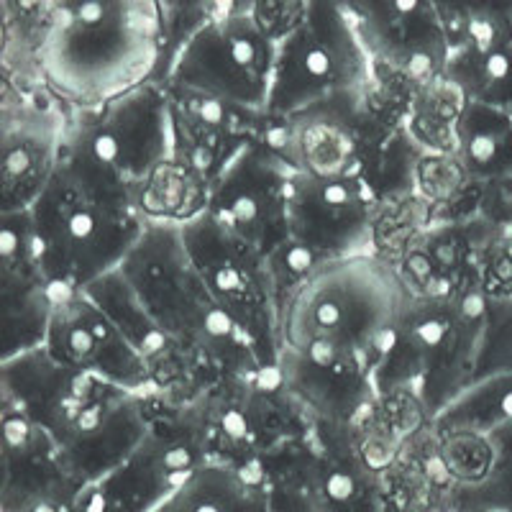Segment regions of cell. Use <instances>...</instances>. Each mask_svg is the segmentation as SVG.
Returning a JSON list of instances; mask_svg holds the SVG:
<instances>
[{"mask_svg":"<svg viewBox=\"0 0 512 512\" xmlns=\"http://www.w3.org/2000/svg\"><path fill=\"white\" fill-rule=\"evenodd\" d=\"M210 464L262 466L313 425L282 377L280 364L228 372L190 405Z\"/></svg>","mask_w":512,"mask_h":512,"instance_id":"30bf717a","label":"cell"},{"mask_svg":"<svg viewBox=\"0 0 512 512\" xmlns=\"http://www.w3.org/2000/svg\"><path fill=\"white\" fill-rule=\"evenodd\" d=\"M512 377V297H487L474 382Z\"/></svg>","mask_w":512,"mask_h":512,"instance_id":"f546056e","label":"cell"},{"mask_svg":"<svg viewBox=\"0 0 512 512\" xmlns=\"http://www.w3.org/2000/svg\"><path fill=\"white\" fill-rule=\"evenodd\" d=\"M374 64L344 0H308L280 39L267 116L295 118L331 105L367 103Z\"/></svg>","mask_w":512,"mask_h":512,"instance_id":"52a82bcc","label":"cell"},{"mask_svg":"<svg viewBox=\"0 0 512 512\" xmlns=\"http://www.w3.org/2000/svg\"><path fill=\"white\" fill-rule=\"evenodd\" d=\"M413 292L384 254L320 264L280 300V369L313 420L354 425L379 405L374 372Z\"/></svg>","mask_w":512,"mask_h":512,"instance_id":"6da1fadb","label":"cell"},{"mask_svg":"<svg viewBox=\"0 0 512 512\" xmlns=\"http://www.w3.org/2000/svg\"><path fill=\"white\" fill-rule=\"evenodd\" d=\"M172 118V157L198 172L210 185L218 180L231 159L254 139L262 116L239 111L195 90L164 88Z\"/></svg>","mask_w":512,"mask_h":512,"instance_id":"44dd1931","label":"cell"},{"mask_svg":"<svg viewBox=\"0 0 512 512\" xmlns=\"http://www.w3.org/2000/svg\"><path fill=\"white\" fill-rule=\"evenodd\" d=\"M70 108L41 85L18 88L3 80V159L0 213L31 210L52 185L62 162Z\"/></svg>","mask_w":512,"mask_h":512,"instance_id":"5bb4252c","label":"cell"},{"mask_svg":"<svg viewBox=\"0 0 512 512\" xmlns=\"http://www.w3.org/2000/svg\"><path fill=\"white\" fill-rule=\"evenodd\" d=\"M172 149L169 95L149 82L100 108L70 111L59 169L95 198L136 213L141 187Z\"/></svg>","mask_w":512,"mask_h":512,"instance_id":"5b68a950","label":"cell"},{"mask_svg":"<svg viewBox=\"0 0 512 512\" xmlns=\"http://www.w3.org/2000/svg\"><path fill=\"white\" fill-rule=\"evenodd\" d=\"M267 466L269 474V512H320L315 502L290 474Z\"/></svg>","mask_w":512,"mask_h":512,"instance_id":"4dcf8cb0","label":"cell"},{"mask_svg":"<svg viewBox=\"0 0 512 512\" xmlns=\"http://www.w3.org/2000/svg\"><path fill=\"white\" fill-rule=\"evenodd\" d=\"M29 72L18 88L41 85L70 111H88L154 82L164 52L157 0L36 3L18 13Z\"/></svg>","mask_w":512,"mask_h":512,"instance_id":"7a4b0ae2","label":"cell"},{"mask_svg":"<svg viewBox=\"0 0 512 512\" xmlns=\"http://www.w3.org/2000/svg\"><path fill=\"white\" fill-rule=\"evenodd\" d=\"M210 182L175 157L149 177L136 198V213L146 223L185 226L208 210Z\"/></svg>","mask_w":512,"mask_h":512,"instance_id":"cb8c5ba5","label":"cell"},{"mask_svg":"<svg viewBox=\"0 0 512 512\" xmlns=\"http://www.w3.org/2000/svg\"><path fill=\"white\" fill-rule=\"evenodd\" d=\"M295 169L251 139L210 185L208 213L231 236L272 256L287 241V187Z\"/></svg>","mask_w":512,"mask_h":512,"instance_id":"e0dca14e","label":"cell"},{"mask_svg":"<svg viewBox=\"0 0 512 512\" xmlns=\"http://www.w3.org/2000/svg\"><path fill=\"white\" fill-rule=\"evenodd\" d=\"M507 423H512V377H492L469 384L431 428L436 433L466 431L489 436Z\"/></svg>","mask_w":512,"mask_h":512,"instance_id":"4316f807","label":"cell"},{"mask_svg":"<svg viewBox=\"0 0 512 512\" xmlns=\"http://www.w3.org/2000/svg\"><path fill=\"white\" fill-rule=\"evenodd\" d=\"M41 349L62 367L95 374L131 392L152 395L146 361L128 344L111 315L85 290L54 303L47 341Z\"/></svg>","mask_w":512,"mask_h":512,"instance_id":"d6986e66","label":"cell"},{"mask_svg":"<svg viewBox=\"0 0 512 512\" xmlns=\"http://www.w3.org/2000/svg\"><path fill=\"white\" fill-rule=\"evenodd\" d=\"M152 512H269L267 466L236 469L205 464L185 487Z\"/></svg>","mask_w":512,"mask_h":512,"instance_id":"7402d4cb","label":"cell"},{"mask_svg":"<svg viewBox=\"0 0 512 512\" xmlns=\"http://www.w3.org/2000/svg\"><path fill=\"white\" fill-rule=\"evenodd\" d=\"M31 218L57 300L118 272L149 226L134 210L95 198L62 169L31 208Z\"/></svg>","mask_w":512,"mask_h":512,"instance_id":"ba28073f","label":"cell"},{"mask_svg":"<svg viewBox=\"0 0 512 512\" xmlns=\"http://www.w3.org/2000/svg\"><path fill=\"white\" fill-rule=\"evenodd\" d=\"M456 157L477 185L512 177V111L466 100L456 126Z\"/></svg>","mask_w":512,"mask_h":512,"instance_id":"603a6c76","label":"cell"},{"mask_svg":"<svg viewBox=\"0 0 512 512\" xmlns=\"http://www.w3.org/2000/svg\"><path fill=\"white\" fill-rule=\"evenodd\" d=\"M210 464L190 405L149 395V431L116 472L95 482L105 512H152Z\"/></svg>","mask_w":512,"mask_h":512,"instance_id":"7c38bea8","label":"cell"},{"mask_svg":"<svg viewBox=\"0 0 512 512\" xmlns=\"http://www.w3.org/2000/svg\"><path fill=\"white\" fill-rule=\"evenodd\" d=\"M387 205L372 185L320 180L295 172L287 187V241L308 249L320 262L379 254V228Z\"/></svg>","mask_w":512,"mask_h":512,"instance_id":"4fadbf2b","label":"cell"},{"mask_svg":"<svg viewBox=\"0 0 512 512\" xmlns=\"http://www.w3.org/2000/svg\"><path fill=\"white\" fill-rule=\"evenodd\" d=\"M448 49L484 54L512 47V0H436Z\"/></svg>","mask_w":512,"mask_h":512,"instance_id":"d4e9b609","label":"cell"},{"mask_svg":"<svg viewBox=\"0 0 512 512\" xmlns=\"http://www.w3.org/2000/svg\"><path fill=\"white\" fill-rule=\"evenodd\" d=\"M280 41L259 21L254 0L213 3L208 21L172 57L159 85L195 90L267 116Z\"/></svg>","mask_w":512,"mask_h":512,"instance_id":"9c48e42d","label":"cell"},{"mask_svg":"<svg viewBox=\"0 0 512 512\" xmlns=\"http://www.w3.org/2000/svg\"><path fill=\"white\" fill-rule=\"evenodd\" d=\"M484 313L482 282L456 295H410L374 372L377 400H408L425 423H436L472 384Z\"/></svg>","mask_w":512,"mask_h":512,"instance_id":"277c9868","label":"cell"},{"mask_svg":"<svg viewBox=\"0 0 512 512\" xmlns=\"http://www.w3.org/2000/svg\"><path fill=\"white\" fill-rule=\"evenodd\" d=\"M495 233L477 216L425 223L397 249L392 262L413 295H456L482 282L479 259Z\"/></svg>","mask_w":512,"mask_h":512,"instance_id":"ffe728a7","label":"cell"},{"mask_svg":"<svg viewBox=\"0 0 512 512\" xmlns=\"http://www.w3.org/2000/svg\"><path fill=\"white\" fill-rule=\"evenodd\" d=\"M379 77L423 90L446 77L448 49L436 0H349Z\"/></svg>","mask_w":512,"mask_h":512,"instance_id":"2e32d148","label":"cell"},{"mask_svg":"<svg viewBox=\"0 0 512 512\" xmlns=\"http://www.w3.org/2000/svg\"><path fill=\"white\" fill-rule=\"evenodd\" d=\"M0 297L3 349L0 361L44 346L57 292L41 264L31 210L0 213Z\"/></svg>","mask_w":512,"mask_h":512,"instance_id":"ac0fdd59","label":"cell"},{"mask_svg":"<svg viewBox=\"0 0 512 512\" xmlns=\"http://www.w3.org/2000/svg\"><path fill=\"white\" fill-rule=\"evenodd\" d=\"M446 80L454 82L472 103L512 111V47L484 54H454Z\"/></svg>","mask_w":512,"mask_h":512,"instance_id":"83f0119b","label":"cell"},{"mask_svg":"<svg viewBox=\"0 0 512 512\" xmlns=\"http://www.w3.org/2000/svg\"><path fill=\"white\" fill-rule=\"evenodd\" d=\"M203 285L254 346L262 367L280 364V290L269 259L218 226L208 213L182 226Z\"/></svg>","mask_w":512,"mask_h":512,"instance_id":"8fae6325","label":"cell"},{"mask_svg":"<svg viewBox=\"0 0 512 512\" xmlns=\"http://www.w3.org/2000/svg\"><path fill=\"white\" fill-rule=\"evenodd\" d=\"M264 464L290 474L320 512H392L384 474L364 459L354 425L313 420L300 441Z\"/></svg>","mask_w":512,"mask_h":512,"instance_id":"9a60e30c","label":"cell"},{"mask_svg":"<svg viewBox=\"0 0 512 512\" xmlns=\"http://www.w3.org/2000/svg\"><path fill=\"white\" fill-rule=\"evenodd\" d=\"M466 98L446 77L418 90L408 111V134L425 154H456V126Z\"/></svg>","mask_w":512,"mask_h":512,"instance_id":"484cf974","label":"cell"},{"mask_svg":"<svg viewBox=\"0 0 512 512\" xmlns=\"http://www.w3.org/2000/svg\"><path fill=\"white\" fill-rule=\"evenodd\" d=\"M492 466L472 489L451 497V512H512V423L489 433Z\"/></svg>","mask_w":512,"mask_h":512,"instance_id":"f1b7e54d","label":"cell"},{"mask_svg":"<svg viewBox=\"0 0 512 512\" xmlns=\"http://www.w3.org/2000/svg\"><path fill=\"white\" fill-rule=\"evenodd\" d=\"M118 272L126 277L149 318L216 372L262 367L249 338L213 300L182 241V226L149 223Z\"/></svg>","mask_w":512,"mask_h":512,"instance_id":"8992f818","label":"cell"},{"mask_svg":"<svg viewBox=\"0 0 512 512\" xmlns=\"http://www.w3.org/2000/svg\"><path fill=\"white\" fill-rule=\"evenodd\" d=\"M0 402L49 433L77 482H100L149 431V395L62 367L44 349L0 361Z\"/></svg>","mask_w":512,"mask_h":512,"instance_id":"3957f363","label":"cell"}]
</instances>
